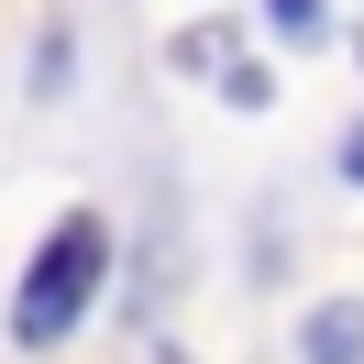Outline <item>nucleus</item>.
<instances>
[{"instance_id":"1","label":"nucleus","mask_w":364,"mask_h":364,"mask_svg":"<svg viewBox=\"0 0 364 364\" xmlns=\"http://www.w3.org/2000/svg\"><path fill=\"white\" fill-rule=\"evenodd\" d=\"M100 287H111V221L100 210H55L45 243H33V265H23V287H11V342L23 353H55L89 320Z\"/></svg>"},{"instance_id":"2","label":"nucleus","mask_w":364,"mask_h":364,"mask_svg":"<svg viewBox=\"0 0 364 364\" xmlns=\"http://www.w3.org/2000/svg\"><path fill=\"white\" fill-rule=\"evenodd\" d=\"M298 364H364V298H320L298 320Z\"/></svg>"},{"instance_id":"3","label":"nucleus","mask_w":364,"mask_h":364,"mask_svg":"<svg viewBox=\"0 0 364 364\" xmlns=\"http://www.w3.org/2000/svg\"><path fill=\"white\" fill-rule=\"evenodd\" d=\"M166 67L177 77H232V23H177L166 33Z\"/></svg>"},{"instance_id":"4","label":"nucleus","mask_w":364,"mask_h":364,"mask_svg":"<svg viewBox=\"0 0 364 364\" xmlns=\"http://www.w3.org/2000/svg\"><path fill=\"white\" fill-rule=\"evenodd\" d=\"M67 77H77V33L45 23V33H33V100H67Z\"/></svg>"},{"instance_id":"5","label":"nucleus","mask_w":364,"mask_h":364,"mask_svg":"<svg viewBox=\"0 0 364 364\" xmlns=\"http://www.w3.org/2000/svg\"><path fill=\"white\" fill-rule=\"evenodd\" d=\"M265 23L287 33V45H320V33H331V11H320V0H265Z\"/></svg>"},{"instance_id":"6","label":"nucleus","mask_w":364,"mask_h":364,"mask_svg":"<svg viewBox=\"0 0 364 364\" xmlns=\"http://www.w3.org/2000/svg\"><path fill=\"white\" fill-rule=\"evenodd\" d=\"M221 100H232V111H265V100H276V67H254V55H232Z\"/></svg>"},{"instance_id":"7","label":"nucleus","mask_w":364,"mask_h":364,"mask_svg":"<svg viewBox=\"0 0 364 364\" xmlns=\"http://www.w3.org/2000/svg\"><path fill=\"white\" fill-rule=\"evenodd\" d=\"M331 166H342V188H364V122H342V144H331Z\"/></svg>"},{"instance_id":"8","label":"nucleus","mask_w":364,"mask_h":364,"mask_svg":"<svg viewBox=\"0 0 364 364\" xmlns=\"http://www.w3.org/2000/svg\"><path fill=\"white\" fill-rule=\"evenodd\" d=\"M166 364H188V353H166Z\"/></svg>"}]
</instances>
